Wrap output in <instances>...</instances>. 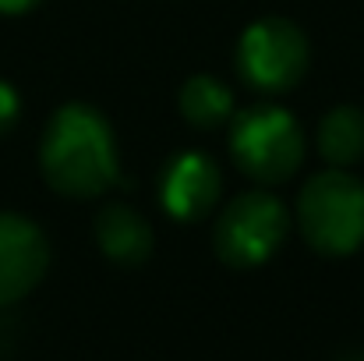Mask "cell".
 <instances>
[{"mask_svg": "<svg viewBox=\"0 0 364 361\" xmlns=\"http://www.w3.org/2000/svg\"><path fill=\"white\" fill-rule=\"evenodd\" d=\"M39 167L53 192L96 199L117 184V138L92 103H64L43 131Z\"/></svg>", "mask_w": 364, "mask_h": 361, "instance_id": "cell-1", "label": "cell"}, {"mask_svg": "<svg viewBox=\"0 0 364 361\" xmlns=\"http://www.w3.org/2000/svg\"><path fill=\"white\" fill-rule=\"evenodd\" d=\"M297 224L318 255H354L364 244V181L343 167L318 170L301 188Z\"/></svg>", "mask_w": 364, "mask_h": 361, "instance_id": "cell-2", "label": "cell"}, {"mask_svg": "<svg viewBox=\"0 0 364 361\" xmlns=\"http://www.w3.org/2000/svg\"><path fill=\"white\" fill-rule=\"evenodd\" d=\"M230 156L258 184H279L297 174L304 159V131L297 117L283 107L258 103L234 114Z\"/></svg>", "mask_w": 364, "mask_h": 361, "instance_id": "cell-3", "label": "cell"}, {"mask_svg": "<svg viewBox=\"0 0 364 361\" xmlns=\"http://www.w3.org/2000/svg\"><path fill=\"white\" fill-rule=\"evenodd\" d=\"M287 231H290V213L276 195L244 192L223 206V213L213 227V244L227 266L251 269L276 255Z\"/></svg>", "mask_w": 364, "mask_h": 361, "instance_id": "cell-4", "label": "cell"}, {"mask_svg": "<svg viewBox=\"0 0 364 361\" xmlns=\"http://www.w3.org/2000/svg\"><path fill=\"white\" fill-rule=\"evenodd\" d=\"M308 36L290 18H258L237 43V71L262 93H290L308 71Z\"/></svg>", "mask_w": 364, "mask_h": 361, "instance_id": "cell-5", "label": "cell"}, {"mask_svg": "<svg viewBox=\"0 0 364 361\" xmlns=\"http://www.w3.org/2000/svg\"><path fill=\"white\" fill-rule=\"evenodd\" d=\"M50 266L46 234L18 213H0V305H14L39 287Z\"/></svg>", "mask_w": 364, "mask_h": 361, "instance_id": "cell-6", "label": "cell"}, {"mask_svg": "<svg viewBox=\"0 0 364 361\" xmlns=\"http://www.w3.org/2000/svg\"><path fill=\"white\" fill-rule=\"evenodd\" d=\"M223 192V174L209 152H177L159 177V199L173 220H202L216 209Z\"/></svg>", "mask_w": 364, "mask_h": 361, "instance_id": "cell-7", "label": "cell"}, {"mask_svg": "<svg viewBox=\"0 0 364 361\" xmlns=\"http://www.w3.org/2000/svg\"><path fill=\"white\" fill-rule=\"evenodd\" d=\"M96 244L117 266H141L152 255V227L138 209L110 202L96 216Z\"/></svg>", "mask_w": 364, "mask_h": 361, "instance_id": "cell-8", "label": "cell"}, {"mask_svg": "<svg viewBox=\"0 0 364 361\" xmlns=\"http://www.w3.org/2000/svg\"><path fill=\"white\" fill-rule=\"evenodd\" d=\"M318 152L329 167H350L364 156V110L333 107L318 124Z\"/></svg>", "mask_w": 364, "mask_h": 361, "instance_id": "cell-9", "label": "cell"}, {"mask_svg": "<svg viewBox=\"0 0 364 361\" xmlns=\"http://www.w3.org/2000/svg\"><path fill=\"white\" fill-rule=\"evenodd\" d=\"M181 114L188 124L213 131L234 117V93L213 75H195L181 85Z\"/></svg>", "mask_w": 364, "mask_h": 361, "instance_id": "cell-10", "label": "cell"}, {"mask_svg": "<svg viewBox=\"0 0 364 361\" xmlns=\"http://www.w3.org/2000/svg\"><path fill=\"white\" fill-rule=\"evenodd\" d=\"M18 110H21V100H18V93H14L7 82H0V138H4L11 127H14Z\"/></svg>", "mask_w": 364, "mask_h": 361, "instance_id": "cell-11", "label": "cell"}, {"mask_svg": "<svg viewBox=\"0 0 364 361\" xmlns=\"http://www.w3.org/2000/svg\"><path fill=\"white\" fill-rule=\"evenodd\" d=\"M36 4H43V0H0V14H25Z\"/></svg>", "mask_w": 364, "mask_h": 361, "instance_id": "cell-12", "label": "cell"}, {"mask_svg": "<svg viewBox=\"0 0 364 361\" xmlns=\"http://www.w3.org/2000/svg\"><path fill=\"white\" fill-rule=\"evenodd\" d=\"M343 361H364V355H354V358H343Z\"/></svg>", "mask_w": 364, "mask_h": 361, "instance_id": "cell-13", "label": "cell"}]
</instances>
